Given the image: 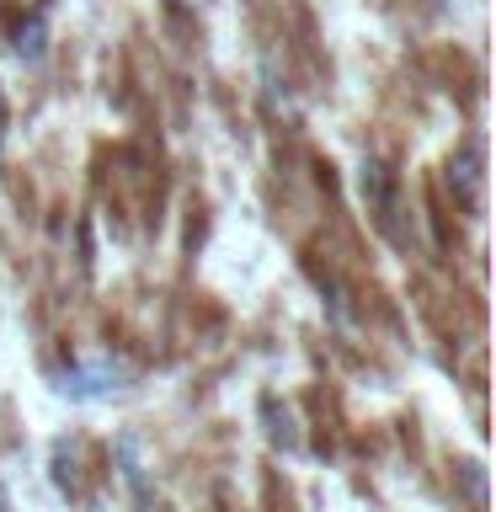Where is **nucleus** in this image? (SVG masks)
I'll return each instance as SVG.
<instances>
[{"label": "nucleus", "instance_id": "f03ea898", "mask_svg": "<svg viewBox=\"0 0 496 512\" xmlns=\"http://www.w3.org/2000/svg\"><path fill=\"white\" fill-rule=\"evenodd\" d=\"M448 192H454V208H480V155H475V144L470 150H459V155H448Z\"/></svg>", "mask_w": 496, "mask_h": 512}, {"label": "nucleus", "instance_id": "f257e3e1", "mask_svg": "<svg viewBox=\"0 0 496 512\" xmlns=\"http://www.w3.org/2000/svg\"><path fill=\"white\" fill-rule=\"evenodd\" d=\"M363 203H368L374 224L395 240V246H411L406 224H400V182L390 176V166H379V160H368V171H363Z\"/></svg>", "mask_w": 496, "mask_h": 512}]
</instances>
